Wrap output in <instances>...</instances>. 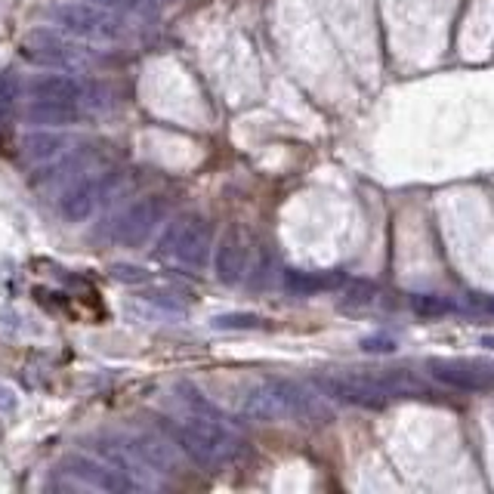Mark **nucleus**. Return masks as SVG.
Masks as SVG:
<instances>
[{
	"instance_id": "nucleus-1",
	"label": "nucleus",
	"mask_w": 494,
	"mask_h": 494,
	"mask_svg": "<svg viewBox=\"0 0 494 494\" xmlns=\"http://www.w3.org/2000/svg\"><path fill=\"white\" fill-rule=\"evenodd\" d=\"M182 393H186L182 395L186 414L176 420V439H180V445L207 470H220L235 463L244 451V439L220 418V411L201 393H195L192 386H182Z\"/></svg>"
},
{
	"instance_id": "nucleus-2",
	"label": "nucleus",
	"mask_w": 494,
	"mask_h": 494,
	"mask_svg": "<svg viewBox=\"0 0 494 494\" xmlns=\"http://www.w3.org/2000/svg\"><path fill=\"white\" fill-rule=\"evenodd\" d=\"M315 386L346 405L362 408H384L390 399H405V395L423 393L418 380H411L405 371L395 374H324L315 377Z\"/></svg>"
},
{
	"instance_id": "nucleus-3",
	"label": "nucleus",
	"mask_w": 494,
	"mask_h": 494,
	"mask_svg": "<svg viewBox=\"0 0 494 494\" xmlns=\"http://www.w3.org/2000/svg\"><path fill=\"white\" fill-rule=\"evenodd\" d=\"M244 414L260 423L328 418L322 401L294 380H263V384H257L244 395Z\"/></svg>"
},
{
	"instance_id": "nucleus-4",
	"label": "nucleus",
	"mask_w": 494,
	"mask_h": 494,
	"mask_svg": "<svg viewBox=\"0 0 494 494\" xmlns=\"http://www.w3.org/2000/svg\"><path fill=\"white\" fill-rule=\"evenodd\" d=\"M214 247V232L201 214H180L167 223L164 235L158 242V257H173L186 269H204Z\"/></svg>"
},
{
	"instance_id": "nucleus-5",
	"label": "nucleus",
	"mask_w": 494,
	"mask_h": 494,
	"mask_svg": "<svg viewBox=\"0 0 494 494\" xmlns=\"http://www.w3.org/2000/svg\"><path fill=\"white\" fill-rule=\"evenodd\" d=\"M49 19L62 28V31L75 34L84 40H118L124 38V22H118L111 13L102 6L90 4H59L49 10Z\"/></svg>"
},
{
	"instance_id": "nucleus-6",
	"label": "nucleus",
	"mask_w": 494,
	"mask_h": 494,
	"mask_svg": "<svg viewBox=\"0 0 494 494\" xmlns=\"http://www.w3.org/2000/svg\"><path fill=\"white\" fill-rule=\"evenodd\" d=\"M427 371L439 384L454 386L467 393H491L494 390V368L482 362H463V358H429Z\"/></svg>"
},
{
	"instance_id": "nucleus-7",
	"label": "nucleus",
	"mask_w": 494,
	"mask_h": 494,
	"mask_svg": "<svg viewBox=\"0 0 494 494\" xmlns=\"http://www.w3.org/2000/svg\"><path fill=\"white\" fill-rule=\"evenodd\" d=\"M161 216H164V201H161L158 195L139 198L137 204H130V207L118 216V225H115V232H111V238L124 247L146 244V238L152 235V229L161 223Z\"/></svg>"
},
{
	"instance_id": "nucleus-8",
	"label": "nucleus",
	"mask_w": 494,
	"mask_h": 494,
	"mask_svg": "<svg viewBox=\"0 0 494 494\" xmlns=\"http://www.w3.org/2000/svg\"><path fill=\"white\" fill-rule=\"evenodd\" d=\"M62 472L77 479L81 485H90V489H99V491H133L137 489L118 467L90 461V457H84V454H68L66 461H62Z\"/></svg>"
},
{
	"instance_id": "nucleus-9",
	"label": "nucleus",
	"mask_w": 494,
	"mask_h": 494,
	"mask_svg": "<svg viewBox=\"0 0 494 494\" xmlns=\"http://www.w3.org/2000/svg\"><path fill=\"white\" fill-rule=\"evenodd\" d=\"M22 56L28 62H38V66H81L84 53L72 44H66L62 38H56L53 31H34L25 38Z\"/></svg>"
},
{
	"instance_id": "nucleus-10",
	"label": "nucleus",
	"mask_w": 494,
	"mask_h": 494,
	"mask_svg": "<svg viewBox=\"0 0 494 494\" xmlns=\"http://www.w3.org/2000/svg\"><path fill=\"white\" fill-rule=\"evenodd\" d=\"M247 269V247L238 229H229L216 244V257H214V272L223 285H238L244 278Z\"/></svg>"
},
{
	"instance_id": "nucleus-11",
	"label": "nucleus",
	"mask_w": 494,
	"mask_h": 494,
	"mask_svg": "<svg viewBox=\"0 0 494 494\" xmlns=\"http://www.w3.org/2000/svg\"><path fill=\"white\" fill-rule=\"evenodd\" d=\"M118 442H121L124 448H130L152 472H173L176 470V457H173L171 445H164L158 436L133 433V436H124V439H118Z\"/></svg>"
},
{
	"instance_id": "nucleus-12",
	"label": "nucleus",
	"mask_w": 494,
	"mask_h": 494,
	"mask_svg": "<svg viewBox=\"0 0 494 494\" xmlns=\"http://www.w3.org/2000/svg\"><path fill=\"white\" fill-rule=\"evenodd\" d=\"M31 99H59V102H81L84 84L75 75H38L25 84Z\"/></svg>"
},
{
	"instance_id": "nucleus-13",
	"label": "nucleus",
	"mask_w": 494,
	"mask_h": 494,
	"mask_svg": "<svg viewBox=\"0 0 494 494\" xmlns=\"http://www.w3.org/2000/svg\"><path fill=\"white\" fill-rule=\"evenodd\" d=\"M102 189H105V180H96V176L93 180L77 182V186L68 189L66 198H62V204H59L62 216H66L68 223H84L96 210L99 198H102Z\"/></svg>"
},
{
	"instance_id": "nucleus-14",
	"label": "nucleus",
	"mask_w": 494,
	"mask_h": 494,
	"mask_svg": "<svg viewBox=\"0 0 494 494\" xmlns=\"http://www.w3.org/2000/svg\"><path fill=\"white\" fill-rule=\"evenodd\" d=\"M28 124H47V127H66L81 121L77 102H59V99H31L25 105Z\"/></svg>"
},
{
	"instance_id": "nucleus-15",
	"label": "nucleus",
	"mask_w": 494,
	"mask_h": 494,
	"mask_svg": "<svg viewBox=\"0 0 494 494\" xmlns=\"http://www.w3.org/2000/svg\"><path fill=\"white\" fill-rule=\"evenodd\" d=\"M285 285L296 294H319V291H334L343 285L340 272H296L291 269L285 275Z\"/></svg>"
},
{
	"instance_id": "nucleus-16",
	"label": "nucleus",
	"mask_w": 494,
	"mask_h": 494,
	"mask_svg": "<svg viewBox=\"0 0 494 494\" xmlns=\"http://www.w3.org/2000/svg\"><path fill=\"white\" fill-rule=\"evenodd\" d=\"M22 148L28 158L34 161H47L53 158V154H59L62 148H66V137H59V133H28V137L22 139Z\"/></svg>"
},
{
	"instance_id": "nucleus-17",
	"label": "nucleus",
	"mask_w": 494,
	"mask_h": 494,
	"mask_svg": "<svg viewBox=\"0 0 494 494\" xmlns=\"http://www.w3.org/2000/svg\"><path fill=\"white\" fill-rule=\"evenodd\" d=\"M411 309L418 315H423V319H439V315H451L457 313V303L448 300V296H439V294H418L411 296Z\"/></svg>"
},
{
	"instance_id": "nucleus-18",
	"label": "nucleus",
	"mask_w": 494,
	"mask_h": 494,
	"mask_svg": "<svg viewBox=\"0 0 494 494\" xmlns=\"http://www.w3.org/2000/svg\"><path fill=\"white\" fill-rule=\"evenodd\" d=\"M216 331H257L263 328V319L253 313H225V315H216L214 322Z\"/></svg>"
},
{
	"instance_id": "nucleus-19",
	"label": "nucleus",
	"mask_w": 494,
	"mask_h": 494,
	"mask_svg": "<svg viewBox=\"0 0 494 494\" xmlns=\"http://www.w3.org/2000/svg\"><path fill=\"white\" fill-rule=\"evenodd\" d=\"M109 275L121 285H152V272L148 269H139V266H130V263H111Z\"/></svg>"
},
{
	"instance_id": "nucleus-20",
	"label": "nucleus",
	"mask_w": 494,
	"mask_h": 494,
	"mask_svg": "<svg viewBox=\"0 0 494 494\" xmlns=\"http://www.w3.org/2000/svg\"><path fill=\"white\" fill-rule=\"evenodd\" d=\"M90 4L102 6V10H118V13H133V16H152L154 6L148 0H90Z\"/></svg>"
},
{
	"instance_id": "nucleus-21",
	"label": "nucleus",
	"mask_w": 494,
	"mask_h": 494,
	"mask_svg": "<svg viewBox=\"0 0 494 494\" xmlns=\"http://www.w3.org/2000/svg\"><path fill=\"white\" fill-rule=\"evenodd\" d=\"M374 294H377V287L368 285V281H352V285L346 287V303H349V306H368Z\"/></svg>"
},
{
	"instance_id": "nucleus-22",
	"label": "nucleus",
	"mask_w": 494,
	"mask_h": 494,
	"mask_svg": "<svg viewBox=\"0 0 494 494\" xmlns=\"http://www.w3.org/2000/svg\"><path fill=\"white\" fill-rule=\"evenodd\" d=\"M19 96V81L13 72H0V109H6V105H13Z\"/></svg>"
},
{
	"instance_id": "nucleus-23",
	"label": "nucleus",
	"mask_w": 494,
	"mask_h": 494,
	"mask_svg": "<svg viewBox=\"0 0 494 494\" xmlns=\"http://www.w3.org/2000/svg\"><path fill=\"white\" fill-rule=\"evenodd\" d=\"M461 309H472V313H489L494 315V296H482V294H472L470 300L457 303Z\"/></svg>"
},
{
	"instance_id": "nucleus-24",
	"label": "nucleus",
	"mask_w": 494,
	"mask_h": 494,
	"mask_svg": "<svg viewBox=\"0 0 494 494\" xmlns=\"http://www.w3.org/2000/svg\"><path fill=\"white\" fill-rule=\"evenodd\" d=\"M362 349L365 352H393L395 349V340H393V337H386V334H374V337H365Z\"/></svg>"
},
{
	"instance_id": "nucleus-25",
	"label": "nucleus",
	"mask_w": 494,
	"mask_h": 494,
	"mask_svg": "<svg viewBox=\"0 0 494 494\" xmlns=\"http://www.w3.org/2000/svg\"><path fill=\"white\" fill-rule=\"evenodd\" d=\"M19 411V393L13 386L0 384V414H16Z\"/></svg>"
},
{
	"instance_id": "nucleus-26",
	"label": "nucleus",
	"mask_w": 494,
	"mask_h": 494,
	"mask_svg": "<svg viewBox=\"0 0 494 494\" xmlns=\"http://www.w3.org/2000/svg\"><path fill=\"white\" fill-rule=\"evenodd\" d=\"M482 346H489V349H494V334H485V337H482Z\"/></svg>"
},
{
	"instance_id": "nucleus-27",
	"label": "nucleus",
	"mask_w": 494,
	"mask_h": 494,
	"mask_svg": "<svg viewBox=\"0 0 494 494\" xmlns=\"http://www.w3.org/2000/svg\"><path fill=\"white\" fill-rule=\"evenodd\" d=\"M164 4H171V0H164Z\"/></svg>"
}]
</instances>
